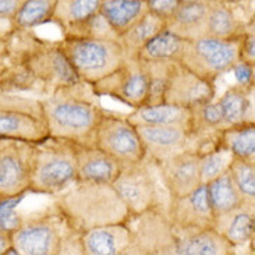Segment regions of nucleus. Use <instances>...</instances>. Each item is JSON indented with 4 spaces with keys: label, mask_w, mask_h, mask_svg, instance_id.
I'll return each mask as SVG.
<instances>
[{
    "label": "nucleus",
    "mask_w": 255,
    "mask_h": 255,
    "mask_svg": "<svg viewBox=\"0 0 255 255\" xmlns=\"http://www.w3.org/2000/svg\"><path fill=\"white\" fill-rule=\"evenodd\" d=\"M229 74H233L235 84L244 90H254L255 85V64L239 60L230 69Z\"/></svg>",
    "instance_id": "c9c22d12"
},
{
    "label": "nucleus",
    "mask_w": 255,
    "mask_h": 255,
    "mask_svg": "<svg viewBox=\"0 0 255 255\" xmlns=\"http://www.w3.org/2000/svg\"><path fill=\"white\" fill-rule=\"evenodd\" d=\"M219 141L235 158L255 160V123L223 128Z\"/></svg>",
    "instance_id": "c85d7f7f"
},
{
    "label": "nucleus",
    "mask_w": 255,
    "mask_h": 255,
    "mask_svg": "<svg viewBox=\"0 0 255 255\" xmlns=\"http://www.w3.org/2000/svg\"><path fill=\"white\" fill-rule=\"evenodd\" d=\"M170 200L180 198L200 187V155L194 151H184L158 163Z\"/></svg>",
    "instance_id": "dca6fc26"
},
{
    "label": "nucleus",
    "mask_w": 255,
    "mask_h": 255,
    "mask_svg": "<svg viewBox=\"0 0 255 255\" xmlns=\"http://www.w3.org/2000/svg\"><path fill=\"white\" fill-rule=\"evenodd\" d=\"M101 1L102 0H56L50 24H55L60 29L62 36L67 35L95 17L99 13Z\"/></svg>",
    "instance_id": "b1692460"
},
{
    "label": "nucleus",
    "mask_w": 255,
    "mask_h": 255,
    "mask_svg": "<svg viewBox=\"0 0 255 255\" xmlns=\"http://www.w3.org/2000/svg\"><path fill=\"white\" fill-rule=\"evenodd\" d=\"M254 0L235 3L208 0L207 35L218 38H240L254 29Z\"/></svg>",
    "instance_id": "ddd939ff"
},
{
    "label": "nucleus",
    "mask_w": 255,
    "mask_h": 255,
    "mask_svg": "<svg viewBox=\"0 0 255 255\" xmlns=\"http://www.w3.org/2000/svg\"><path fill=\"white\" fill-rule=\"evenodd\" d=\"M28 194L11 197V198H0V232L11 236L15 229L22 222L24 214L18 211L21 202L27 198Z\"/></svg>",
    "instance_id": "f704fd0d"
},
{
    "label": "nucleus",
    "mask_w": 255,
    "mask_h": 255,
    "mask_svg": "<svg viewBox=\"0 0 255 255\" xmlns=\"http://www.w3.org/2000/svg\"><path fill=\"white\" fill-rule=\"evenodd\" d=\"M181 3H193V1H204V0H180Z\"/></svg>",
    "instance_id": "c03bdc74"
},
{
    "label": "nucleus",
    "mask_w": 255,
    "mask_h": 255,
    "mask_svg": "<svg viewBox=\"0 0 255 255\" xmlns=\"http://www.w3.org/2000/svg\"><path fill=\"white\" fill-rule=\"evenodd\" d=\"M218 95L216 84L197 76L180 62H173L167 80L163 102L194 109L198 105L212 101Z\"/></svg>",
    "instance_id": "4468645a"
},
{
    "label": "nucleus",
    "mask_w": 255,
    "mask_h": 255,
    "mask_svg": "<svg viewBox=\"0 0 255 255\" xmlns=\"http://www.w3.org/2000/svg\"><path fill=\"white\" fill-rule=\"evenodd\" d=\"M126 118L134 126H180L191 128L193 112L177 105L159 102L131 109L126 113Z\"/></svg>",
    "instance_id": "412c9836"
},
{
    "label": "nucleus",
    "mask_w": 255,
    "mask_h": 255,
    "mask_svg": "<svg viewBox=\"0 0 255 255\" xmlns=\"http://www.w3.org/2000/svg\"><path fill=\"white\" fill-rule=\"evenodd\" d=\"M166 214L174 233L214 228L215 214L205 184H201L187 195L170 200Z\"/></svg>",
    "instance_id": "2eb2a0df"
},
{
    "label": "nucleus",
    "mask_w": 255,
    "mask_h": 255,
    "mask_svg": "<svg viewBox=\"0 0 255 255\" xmlns=\"http://www.w3.org/2000/svg\"><path fill=\"white\" fill-rule=\"evenodd\" d=\"M94 145L122 166L138 163L146 158L137 127L127 120L126 113L105 109L98 125Z\"/></svg>",
    "instance_id": "9d476101"
},
{
    "label": "nucleus",
    "mask_w": 255,
    "mask_h": 255,
    "mask_svg": "<svg viewBox=\"0 0 255 255\" xmlns=\"http://www.w3.org/2000/svg\"><path fill=\"white\" fill-rule=\"evenodd\" d=\"M49 137L74 145H94L105 108L91 85L78 83L60 87L41 97Z\"/></svg>",
    "instance_id": "f257e3e1"
},
{
    "label": "nucleus",
    "mask_w": 255,
    "mask_h": 255,
    "mask_svg": "<svg viewBox=\"0 0 255 255\" xmlns=\"http://www.w3.org/2000/svg\"><path fill=\"white\" fill-rule=\"evenodd\" d=\"M126 225L131 236L130 255L174 254L176 233L165 211L151 208L132 214Z\"/></svg>",
    "instance_id": "9b49d317"
},
{
    "label": "nucleus",
    "mask_w": 255,
    "mask_h": 255,
    "mask_svg": "<svg viewBox=\"0 0 255 255\" xmlns=\"http://www.w3.org/2000/svg\"><path fill=\"white\" fill-rule=\"evenodd\" d=\"M184 43L186 39L165 28L146 42L135 56L144 62H179Z\"/></svg>",
    "instance_id": "bb28decb"
},
{
    "label": "nucleus",
    "mask_w": 255,
    "mask_h": 255,
    "mask_svg": "<svg viewBox=\"0 0 255 255\" xmlns=\"http://www.w3.org/2000/svg\"><path fill=\"white\" fill-rule=\"evenodd\" d=\"M229 172L243 201L255 205V160L235 158Z\"/></svg>",
    "instance_id": "473e14b6"
},
{
    "label": "nucleus",
    "mask_w": 255,
    "mask_h": 255,
    "mask_svg": "<svg viewBox=\"0 0 255 255\" xmlns=\"http://www.w3.org/2000/svg\"><path fill=\"white\" fill-rule=\"evenodd\" d=\"M177 62V60H176ZM149 76V91L145 105L163 102L167 80L170 76L173 62H145Z\"/></svg>",
    "instance_id": "72a5a7b5"
},
{
    "label": "nucleus",
    "mask_w": 255,
    "mask_h": 255,
    "mask_svg": "<svg viewBox=\"0 0 255 255\" xmlns=\"http://www.w3.org/2000/svg\"><path fill=\"white\" fill-rule=\"evenodd\" d=\"M91 88L98 98H111L130 111L139 108L146 102L149 91L146 63L137 56H127L118 69Z\"/></svg>",
    "instance_id": "1a4fd4ad"
},
{
    "label": "nucleus",
    "mask_w": 255,
    "mask_h": 255,
    "mask_svg": "<svg viewBox=\"0 0 255 255\" xmlns=\"http://www.w3.org/2000/svg\"><path fill=\"white\" fill-rule=\"evenodd\" d=\"M70 228L80 233L105 225L126 223L130 211L108 183L78 181L52 198Z\"/></svg>",
    "instance_id": "f03ea898"
},
{
    "label": "nucleus",
    "mask_w": 255,
    "mask_h": 255,
    "mask_svg": "<svg viewBox=\"0 0 255 255\" xmlns=\"http://www.w3.org/2000/svg\"><path fill=\"white\" fill-rule=\"evenodd\" d=\"M240 60L250 64H255V32L249 31L243 35L240 45Z\"/></svg>",
    "instance_id": "4c0bfd02"
},
{
    "label": "nucleus",
    "mask_w": 255,
    "mask_h": 255,
    "mask_svg": "<svg viewBox=\"0 0 255 255\" xmlns=\"http://www.w3.org/2000/svg\"><path fill=\"white\" fill-rule=\"evenodd\" d=\"M207 15L208 0L181 3L166 20V28L186 41L195 39L207 34Z\"/></svg>",
    "instance_id": "5701e85b"
},
{
    "label": "nucleus",
    "mask_w": 255,
    "mask_h": 255,
    "mask_svg": "<svg viewBox=\"0 0 255 255\" xmlns=\"http://www.w3.org/2000/svg\"><path fill=\"white\" fill-rule=\"evenodd\" d=\"M242 38L225 39L205 34L186 41L179 62L197 76L216 84L240 60Z\"/></svg>",
    "instance_id": "6e6552de"
},
{
    "label": "nucleus",
    "mask_w": 255,
    "mask_h": 255,
    "mask_svg": "<svg viewBox=\"0 0 255 255\" xmlns=\"http://www.w3.org/2000/svg\"><path fill=\"white\" fill-rule=\"evenodd\" d=\"M214 229L230 243L236 254L242 250H250L255 237V205L244 202L229 212L215 215Z\"/></svg>",
    "instance_id": "f3484780"
},
{
    "label": "nucleus",
    "mask_w": 255,
    "mask_h": 255,
    "mask_svg": "<svg viewBox=\"0 0 255 255\" xmlns=\"http://www.w3.org/2000/svg\"><path fill=\"white\" fill-rule=\"evenodd\" d=\"M74 149L78 181L113 183L122 169L118 160L95 145H74Z\"/></svg>",
    "instance_id": "6ab92c4d"
},
{
    "label": "nucleus",
    "mask_w": 255,
    "mask_h": 255,
    "mask_svg": "<svg viewBox=\"0 0 255 255\" xmlns=\"http://www.w3.org/2000/svg\"><path fill=\"white\" fill-rule=\"evenodd\" d=\"M215 1H225V3H235V1H242V0H215Z\"/></svg>",
    "instance_id": "37998d69"
},
{
    "label": "nucleus",
    "mask_w": 255,
    "mask_h": 255,
    "mask_svg": "<svg viewBox=\"0 0 255 255\" xmlns=\"http://www.w3.org/2000/svg\"><path fill=\"white\" fill-rule=\"evenodd\" d=\"M59 43L78 78L88 85L109 76L127 57L118 38L60 36Z\"/></svg>",
    "instance_id": "20e7f679"
},
{
    "label": "nucleus",
    "mask_w": 255,
    "mask_h": 255,
    "mask_svg": "<svg viewBox=\"0 0 255 255\" xmlns=\"http://www.w3.org/2000/svg\"><path fill=\"white\" fill-rule=\"evenodd\" d=\"M144 1H145V0H144Z\"/></svg>",
    "instance_id": "a18cd8bd"
},
{
    "label": "nucleus",
    "mask_w": 255,
    "mask_h": 255,
    "mask_svg": "<svg viewBox=\"0 0 255 255\" xmlns=\"http://www.w3.org/2000/svg\"><path fill=\"white\" fill-rule=\"evenodd\" d=\"M48 137L41 97L0 91V138L39 144Z\"/></svg>",
    "instance_id": "0eeeda50"
},
{
    "label": "nucleus",
    "mask_w": 255,
    "mask_h": 255,
    "mask_svg": "<svg viewBox=\"0 0 255 255\" xmlns=\"http://www.w3.org/2000/svg\"><path fill=\"white\" fill-rule=\"evenodd\" d=\"M193 112V123L191 128L200 134L208 132H221L225 128V120L222 115L221 105L218 104L216 97L205 102V104L195 106Z\"/></svg>",
    "instance_id": "2f4dec72"
},
{
    "label": "nucleus",
    "mask_w": 255,
    "mask_h": 255,
    "mask_svg": "<svg viewBox=\"0 0 255 255\" xmlns=\"http://www.w3.org/2000/svg\"><path fill=\"white\" fill-rule=\"evenodd\" d=\"M8 38V36H7ZM7 38L0 39V87L3 81L6 80L8 71L11 69V56H10V48H8V41Z\"/></svg>",
    "instance_id": "58836bf2"
},
{
    "label": "nucleus",
    "mask_w": 255,
    "mask_h": 255,
    "mask_svg": "<svg viewBox=\"0 0 255 255\" xmlns=\"http://www.w3.org/2000/svg\"><path fill=\"white\" fill-rule=\"evenodd\" d=\"M130 214H139L151 208L167 212L170 195L155 160L145 158L138 163L122 166L116 179L112 183Z\"/></svg>",
    "instance_id": "39448f33"
},
{
    "label": "nucleus",
    "mask_w": 255,
    "mask_h": 255,
    "mask_svg": "<svg viewBox=\"0 0 255 255\" xmlns=\"http://www.w3.org/2000/svg\"><path fill=\"white\" fill-rule=\"evenodd\" d=\"M165 28L166 20L146 10L135 22L119 34L118 39L125 49L126 55L135 56L146 42Z\"/></svg>",
    "instance_id": "393cba45"
},
{
    "label": "nucleus",
    "mask_w": 255,
    "mask_h": 255,
    "mask_svg": "<svg viewBox=\"0 0 255 255\" xmlns=\"http://www.w3.org/2000/svg\"><path fill=\"white\" fill-rule=\"evenodd\" d=\"M10 253L14 254L13 246H11V239H10L8 235L0 232V255L10 254Z\"/></svg>",
    "instance_id": "79ce46f5"
},
{
    "label": "nucleus",
    "mask_w": 255,
    "mask_h": 255,
    "mask_svg": "<svg viewBox=\"0 0 255 255\" xmlns=\"http://www.w3.org/2000/svg\"><path fill=\"white\" fill-rule=\"evenodd\" d=\"M14 29H15L14 21L11 18L0 15V39H4L7 36H10L14 32Z\"/></svg>",
    "instance_id": "a19ab883"
},
{
    "label": "nucleus",
    "mask_w": 255,
    "mask_h": 255,
    "mask_svg": "<svg viewBox=\"0 0 255 255\" xmlns=\"http://www.w3.org/2000/svg\"><path fill=\"white\" fill-rule=\"evenodd\" d=\"M25 0H0V15L13 20Z\"/></svg>",
    "instance_id": "ea45409f"
},
{
    "label": "nucleus",
    "mask_w": 255,
    "mask_h": 255,
    "mask_svg": "<svg viewBox=\"0 0 255 255\" xmlns=\"http://www.w3.org/2000/svg\"><path fill=\"white\" fill-rule=\"evenodd\" d=\"M225 120V128L233 126L255 123L254 90H244L232 84L221 95H216Z\"/></svg>",
    "instance_id": "4be33fe9"
},
{
    "label": "nucleus",
    "mask_w": 255,
    "mask_h": 255,
    "mask_svg": "<svg viewBox=\"0 0 255 255\" xmlns=\"http://www.w3.org/2000/svg\"><path fill=\"white\" fill-rule=\"evenodd\" d=\"M36 144L0 138V198L29 194Z\"/></svg>",
    "instance_id": "f8f14e48"
},
{
    "label": "nucleus",
    "mask_w": 255,
    "mask_h": 255,
    "mask_svg": "<svg viewBox=\"0 0 255 255\" xmlns=\"http://www.w3.org/2000/svg\"><path fill=\"white\" fill-rule=\"evenodd\" d=\"M180 4H181L180 0H145L146 10L162 17L163 20H167L169 17H172L173 13L179 8Z\"/></svg>",
    "instance_id": "e433bc0d"
},
{
    "label": "nucleus",
    "mask_w": 255,
    "mask_h": 255,
    "mask_svg": "<svg viewBox=\"0 0 255 255\" xmlns=\"http://www.w3.org/2000/svg\"><path fill=\"white\" fill-rule=\"evenodd\" d=\"M205 186L215 215L225 214L244 204L242 194L237 190L230 172L223 173L219 177L207 183Z\"/></svg>",
    "instance_id": "cd10ccee"
},
{
    "label": "nucleus",
    "mask_w": 255,
    "mask_h": 255,
    "mask_svg": "<svg viewBox=\"0 0 255 255\" xmlns=\"http://www.w3.org/2000/svg\"><path fill=\"white\" fill-rule=\"evenodd\" d=\"M131 236L126 223L105 225L81 233L83 255H127Z\"/></svg>",
    "instance_id": "a211bd4d"
},
{
    "label": "nucleus",
    "mask_w": 255,
    "mask_h": 255,
    "mask_svg": "<svg viewBox=\"0 0 255 255\" xmlns=\"http://www.w3.org/2000/svg\"><path fill=\"white\" fill-rule=\"evenodd\" d=\"M76 181L74 144L53 137L36 144L29 194L53 198Z\"/></svg>",
    "instance_id": "7ed1b4c3"
},
{
    "label": "nucleus",
    "mask_w": 255,
    "mask_h": 255,
    "mask_svg": "<svg viewBox=\"0 0 255 255\" xmlns=\"http://www.w3.org/2000/svg\"><path fill=\"white\" fill-rule=\"evenodd\" d=\"M146 11L144 0H102L99 14L118 34H122Z\"/></svg>",
    "instance_id": "a878e982"
},
{
    "label": "nucleus",
    "mask_w": 255,
    "mask_h": 255,
    "mask_svg": "<svg viewBox=\"0 0 255 255\" xmlns=\"http://www.w3.org/2000/svg\"><path fill=\"white\" fill-rule=\"evenodd\" d=\"M233 159V153L226 146H223L221 141L211 149L202 152L200 155L201 183L207 184L223 173L229 172Z\"/></svg>",
    "instance_id": "7c9ffc66"
},
{
    "label": "nucleus",
    "mask_w": 255,
    "mask_h": 255,
    "mask_svg": "<svg viewBox=\"0 0 255 255\" xmlns=\"http://www.w3.org/2000/svg\"><path fill=\"white\" fill-rule=\"evenodd\" d=\"M71 230L53 205L41 212L24 215L10 239L15 255H60L64 239Z\"/></svg>",
    "instance_id": "423d86ee"
},
{
    "label": "nucleus",
    "mask_w": 255,
    "mask_h": 255,
    "mask_svg": "<svg viewBox=\"0 0 255 255\" xmlns=\"http://www.w3.org/2000/svg\"><path fill=\"white\" fill-rule=\"evenodd\" d=\"M56 0H25L18 13L14 15V24L18 29L35 31L36 28L49 24Z\"/></svg>",
    "instance_id": "c756f323"
},
{
    "label": "nucleus",
    "mask_w": 255,
    "mask_h": 255,
    "mask_svg": "<svg viewBox=\"0 0 255 255\" xmlns=\"http://www.w3.org/2000/svg\"><path fill=\"white\" fill-rule=\"evenodd\" d=\"M236 250L214 228L176 233L174 255H235Z\"/></svg>",
    "instance_id": "aec40b11"
}]
</instances>
